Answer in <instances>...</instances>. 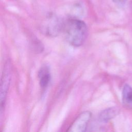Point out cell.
I'll use <instances>...</instances> for the list:
<instances>
[{"label":"cell","instance_id":"5b68a950","mask_svg":"<svg viewBox=\"0 0 132 132\" xmlns=\"http://www.w3.org/2000/svg\"><path fill=\"white\" fill-rule=\"evenodd\" d=\"M118 112L116 108H109L102 111L98 115V120L101 122H107L114 117Z\"/></svg>","mask_w":132,"mask_h":132},{"label":"cell","instance_id":"3957f363","mask_svg":"<svg viewBox=\"0 0 132 132\" xmlns=\"http://www.w3.org/2000/svg\"><path fill=\"white\" fill-rule=\"evenodd\" d=\"M10 67L9 64L8 63L5 67L1 79V110L3 107L5 103V100L7 94L10 84Z\"/></svg>","mask_w":132,"mask_h":132},{"label":"cell","instance_id":"6da1fadb","mask_svg":"<svg viewBox=\"0 0 132 132\" xmlns=\"http://www.w3.org/2000/svg\"><path fill=\"white\" fill-rule=\"evenodd\" d=\"M63 28L66 40L70 44L78 47L84 44L88 34L87 27L84 21L76 18L70 19Z\"/></svg>","mask_w":132,"mask_h":132},{"label":"cell","instance_id":"8992f818","mask_svg":"<svg viewBox=\"0 0 132 132\" xmlns=\"http://www.w3.org/2000/svg\"><path fill=\"white\" fill-rule=\"evenodd\" d=\"M122 101L126 106L132 107V88L128 85H125L123 89Z\"/></svg>","mask_w":132,"mask_h":132},{"label":"cell","instance_id":"52a82bcc","mask_svg":"<svg viewBox=\"0 0 132 132\" xmlns=\"http://www.w3.org/2000/svg\"><path fill=\"white\" fill-rule=\"evenodd\" d=\"M112 2L119 7H125L127 4V0H112Z\"/></svg>","mask_w":132,"mask_h":132},{"label":"cell","instance_id":"ba28073f","mask_svg":"<svg viewBox=\"0 0 132 132\" xmlns=\"http://www.w3.org/2000/svg\"><path fill=\"white\" fill-rule=\"evenodd\" d=\"M73 11L74 12V13L77 14V15H79L81 14L83 12V9L82 6L80 4H77L76 5L74 6Z\"/></svg>","mask_w":132,"mask_h":132},{"label":"cell","instance_id":"7a4b0ae2","mask_svg":"<svg viewBox=\"0 0 132 132\" xmlns=\"http://www.w3.org/2000/svg\"><path fill=\"white\" fill-rule=\"evenodd\" d=\"M91 118V113L84 111L79 114L71 124L67 131L71 132H84Z\"/></svg>","mask_w":132,"mask_h":132},{"label":"cell","instance_id":"277c9868","mask_svg":"<svg viewBox=\"0 0 132 132\" xmlns=\"http://www.w3.org/2000/svg\"><path fill=\"white\" fill-rule=\"evenodd\" d=\"M38 77L40 87L43 89L45 88L48 86L51 79L50 70L47 66L41 68L38 73Z\"/></svg>","mask_w":132,"mask_h":132}]
</instances>
